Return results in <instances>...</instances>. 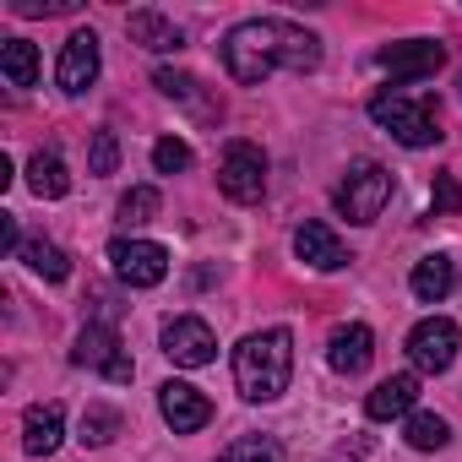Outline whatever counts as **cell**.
<instances>
[{
	"instance_id": "1f68e13d",
	"label": "cell",
	"mask_w": 462,
	"mask_h": 462,
	"mask_svg": "<svg viewBox=\"0 0 462 462\" xmlns=\"http://www.w3.org/2000/svg\"><path fill=\"white\" fill-rule=\"evenodd\" d=\"M457 88H462V77H457Z\"/></svg>"
},
{
	"instance_id": "52a82bcc",
	"label": "cell",
	"mask_w": 462,
	"mask_h": 462,
	"mask_svg": "<svg viewBox=\"0 0 462 462\" xmlns=\"http://www.w3.org/2000/svg\"><path fill=\"white\" fill-rule=\"evenodd\" d=\"M71 365L98 370V375H109V381H131V375H136V365H131V354L120 348V332H115L109 321H88V327L77 332Z\"/></svg>"
},
{
	"instance_id": "7402d4cb",
	"label": "cell",
	"mask_w": 462,
	"mask_h": 462,
	"mask_svg": "<svg viewBox=\"0 0 462 462\" xmlns=\"http://www.w3.org/2000/svg\"><path fill=\"white\" fill-rule=\"evenodd\" d=\"M23 262H28V273H39L44 283H66V278H71V256H66L55 240H28V245H23Z\"/></svg>"
},
{
	"instance_id": "5bb4252c",
	"label": "cell",
	"mask_w": 462,
	"mask_h": 462,
	"mask_svg": "<svg viewBox=\"0 0 462 462\" xmlns=\"http://www.w3.org/2000/svg\"><path fill=\"white\" fill-rule=\"evenodd\" d=\"M294 251H300V262L316 267V273H337V267H348V251H343V240L332 235V223H316V217L300 223Z\"/></svg>"
},
{
	"instance_id": "9a60e30c",
	"label": "cell",
	"mask_w": 462,
	"mask_h": 462,
	"mask_svg": "<svg viewBox=\"0 0 462 462\" xmlns=\"http://www.w3.org/2000/svg\"><path fill=\"white\" fill-rule=\"evenodd\" d=\"M60 435H66L60 402H33V408L23 413V451H28V457H50V451L60 446Z\"/></svg>"
},
{
	"instance_id": "f1b7e54d",
	"label": "cell",
	"mask_w": 462,
	"mask_h": 462,
	"mask_svg": "<svg viewBox=\"0 0 462 462\" xmlns=\"http://www.w3.org/2000/svg\"><path fill=\"white\" fill-rule=\"evenodd\" d=\"M430 201H435V212H462V185H457V174H435Z\"/></svg>"
},
{
	"instance_id": "4316f807",
	"label": "cell",
	"mask_w": 462,
	"mask_h": 462,
	"mask_svg": "<svg viewBox=\"0 0 462 462\" xmlns=\"http://www.w3.org/2000/svg\"><path fill=\"white\" fill-rule=\"evenodd\" d=\"M88 169H93V174H115V169H120V136H115V131H93Z\"/></svg>"
},
{
	"instance_id": "603a6c76",
	"label": "cell",
	"mask_w": 462,
	"mask_h": 462,
	"mask_svg": "<svg viewBox=\"0 0 462 462\" xmlns=\"http://www.w3.org/2000/svg\"><path fill=\"white\" fill-rule=\"evenodd\" d=\"M402 440H408L413 451H440V446L451 440V424H446L440 413H408V424H402Z\"/></svg>"
},
{
	"instance_id": "ffe728a7",
	"label": "cell",
	"mask_w": 462,
	"mask_h": 462,
	"mask_svg": "<svg viewBox=\"0 0 462 462\" xmlns=\"http://www.w3.org/2000/svg\"><path fill=\"white\" fill-rule=\"evenodd\" d=\"M0 77H6L12 88H33L39 82V50L28 39H6L0 44Z\"/></svg>"
},
{
	"instance_id": "2e32d148",
	"label": "cell",
	"mask_w": 462,
	"mask_h": 462,
	"mask_svg": "<svg viewBox=\"0 0 462 462\" xmlns=\"http://www.w3.org/2000/svg\"><path fill=\"white\" fill-rule=\"evenodd\" d=\"M413 402H419V375H386V381L365 397V413L386 424V419H408Z\"/></svg>"
},
{
	"instance_id": "277c9868",
	"label": "cell",
	"mask_w": 462,
	"mask_h": 462,
	"mask_svg": "<svg viewBox=\"0 0 462 462\" xmlns=\"http://www.w3.org/2000/svg\"><path fill=\"white\" fill-rule=\"evenodd\" d=\"M332 201H337V212H343L348 223H375L381 207L392 201V169L375 163V158H359V163L337 180Z\"/></svg>"
},
{
	"instance_id": "cb8c5ba5",
	"label": "cell",
	"mask_w": 462,
	"mask_h": 462,
	"mask_svg": "<svg viewBox=\"0 0 462 462\" xmlns=\"http://www.w3.org/2000/svg\"><path fill=\"white\" fill-rule=\"evenodd\" d=\"M217 462H283V446L273 435H240L217 451Z\"/></svg>"
},
{
	"instance_id": "7c38bea8",
	"label": "cell",
	"mask_w": 462,
	"mask_h": 462,
	"mask_svg": "<svg viewBox=\"0 0 462 462\" xmlns=\"http://www.w3.org/2000/svg\"><path fill=\"white\" fill-rule=\"evenodd\" d=\"M158 413H163V424H169L174 435H196V430H207L212 402H207L196 386H185V381H163V386H158Z\"/></svg>"
},
{
	"instance_id": "4dcf8cb0",
	"label": "cell",
	"mask_w": 462,
	"mask_h": 462,
	"mask_svg": "<svg viewBox=\"0 0 462 462\" xmlns=\"http://www.w3.org/2000/svg\"><path fill=\"white\" fill-rule=\"evenodd\" d=\"M23 235H17V217L12 212H0V251H6V256H23Z\"/></svg>"
},
{
	"instance_id": "e0dca14e",
	"label": "cell",
	"mask_w": 462,
	"mask_h": 462,
	"mask_svg": "<svg viewBox=\"0 0 462 462\" xmlns=\"http://www.w3.org/2000/svg\"><path fill=\"white\" fill-rule=\"evenodd\" d=\"M408 289H413V300H424V305H440V300L457 289V262H451V256H424V262H413V273H408Z\"/></svg>"
},
{
	"instance_id": "484cf974",
	"label": "cell",
	"mask_w": 462,
	"mask_h": 462,
	"mask_svg": "<svg viewBox=\"0 0 462 462\" xmlns=\"http://www.w3.org/2000/svg\"><path fill=\"white\" fill-rule=\"evenodd\" d=\"M158 207H163V196H158L152 185H131V190L120 196V223H125V228H142V223L158 217Z\"/></svg>"
},
{
	"instance_id": "8fae6325",
	"label": "cell",
	"mask_w": 462,
	"mask_h": 462,
	"mask_svg": "<svg viewBox=\"0 0 462 462\" xmlns=\"http://www.w3.org/2000/svg\"><path fill=\"white\" fill-rule=\"evenodd\" d=\"M163 354L174 365H185V370H201V365L217 359V337H212V327L201 316H169L163 321Z\"/></svg>"
},
{
	"instance_id": "44dd1931",
	"label": "cell",
	"mask_w": 462,
	"mask_h": 462,
	"mask_svg": "<svg viewBox=\"0 0 462 462\" xmlns=\"http://www.w3.org/2000/svg\"><path fill=\"white\" fill-rule=\"evenodd\" d=\"M152 88H158L163 98H174V104H190V109H201V115H217V104H207V98H201V82H196L190 71L158 66V71H152Z\"/></svg>"
},
{
	"instance_id": "5b68a950",
	"label": "cell",
	"mask_w": 462,
	"mask_h": 462,
	"mask_svg": "<svg viewBox=\"0 0 462 462\" xmlns=\"http://www.w3.org/2000/svg\"><path fill=\"white\" fill-rule=\"evenodd\" d=\"M217 190L240 207H256L267 196V152L256 142H228L217 158Z\"/></svg>"
},
{
	"instance_id": "7a4b0ae2",
	"label": "cell",
	"mask_w": 462,
	"mask_h": 462,
	"mask_svg": "<svg viewBox=\"0 0 462 462\" xmlns=\"http://www.w3.org/2000/svg\"><path fill=\"white\" fill-rule=\"evenodd\" d=\"M289 375H294V337H289V327L251 332L235 348V386H240L245 402H278L289 392Z\"/></svg>"
},
{
	"instance_id": "d6986e66",
	"label": "cell",
	"mask_w": 462,
	"mask_h": 462,
	"mask_svg": "<svg viewBox=\"0 0 462 462\" xmlns=\"http://www.w3.org/2000/svg\"><path fill=\"white\" fill-rule=\"evenodd\" d=\"M125 33H131V44H142V50H152V55H169V50L185 44V33H180L169 17H158V12H131V17H125Z\"/></svg>"
},
{
	"instance_id": "4fadbf2b",
	"label": "cell",
	"mask_w": 462,
	"mask_h": 462,
	"mask_svg": "<svg viewBox=\"0 0 462 462\" xmlns=\"http://www.w3.org/2000/svg\"><path fill=\"white\" fill-rule=\"evenodd\" d=\"M370 359H375V332H370L365 321H348V327L332 332V343H327V365H332L337 375H365Z\"/></svg>"
},
{
	"instance_id": "8992f818",
	"label": "cell",
	"mask_w": 462,
	"mask_h": 462,
	"mask_svg": "<svg viewBox=\"0 0 462 462\" xmlns=\"http://www.w3.org/2000/svg\"><path fill=\"white\" fill-rule=\"evenodd\" d=\"M109 267H115V278H120L125 289H158V283L169 278V251H163L158 240H131V235H120V240H109Z\"/></svg>"
},
{
	"instance_id": "ba28073f",
	"label": "cell",
	"mask_w": 462,
	"mask_h": 462,
	"mask_svg": "<svg viewBox=\"0 0 462 462\" xmlns=\"http://www.w3.org/2000/svg\"><path fill=\"white\" fill-rule=\"evenodd\" d=\"M457 348H462V332H457V321H446V316H430V321H419V327L408 332V359H413L419 375L451 370Z\"/></svg>"
},
{
	"instance_id": "9c48e42d",
	"label": "cell",
	"mask_w": 462,
	"mask_h": 462,
	"mask_svg": "<svg viewBox=\"0 0 462 462\" xmlns=\"http://www.w3.org/2000/svg\"><path fill=\"white\" fill-rule=\"evenodd\" d=\"M98 66H104V55H98V33H93V28H77V33L60 44V60H55V82H60V93L82 98V93L98 82Z\"/></svg>"
},
{
	"instance_id": "ac0fdd59",
	"label": "cell",
	"mask_w": 462,
	"mask_h": 462,
	"mask_svg": "<svg viewBox=\"0 0 462 462\" xmlns=\"http://www.w3.org/2000/svg\"><path fill=\"white\" fill-rule=\"evenodd\" d=\"M28 190H33L39 201H60V196L71 190V174H66V158H60L55 147H39V152L28 158Z\"/></svg>"
},
{
	"instance_id": "30bf717a",
	"label": "cell",
	"mask_w": 462,
	"mask_h": 462,
	"mask_svg": "<svg viewBox=\"0 0 462 462\" xmlns=\"http://www.w3.org/2000/svg\"><path fill=\"white\" fill-rule=\"evenodd\" d=\"M375 66L392 82H419V77H435L446 66V44H435V39H402V44L375 50Z\"/></svg>"
},
{
	"instance_id": "3957f363",
	"label": "cell",
	"mask_w": 462,
	"mask_h": 462,
	"mask_svg": "<svg viewBox=\"0 0 462 462\" xmlns=\"http://www.w3.org/2000/svg\"><path fill=\"white\" fill-rule=\"evenodd\" d=\"M370 120H375L386 136H397L402 147H435V142L446 136L435 98H413V93H397V88L370 98Z\"/></svg>"
},
{
	"instance_id": "f546056e",
	"label": "cell",
	"mask_w": 462,
	"mask_h": 462,
	"mask_svg": "<svg viewBox=\"0 0 462 462\" xmlns=\"http://www.w3.org/2000/svg\"><path fill=\"white\" fill-rule=\"evenodd\" d=\"M71 12V0H17V17H60Z\"/></svg>"
},
{
	"instance_id": "83f0119b",
	"label": "cell",
	"mask_w": 462,
	"mask_h": 462,
	"mask_svg": "<svg viewBox=\"0 0 462 462\" xmlns=\"http://www.w3.org/2000/svg\"><path fill=\"white\" fill-rule=\"evenodd\" d=\"M152 169H158V174H180V169H190V147H185L180 136L152 142Z\"/></svg>"
},
{
	"instance_id": "d4e9b609",
	"label": "cell",
	"mask_w": 462,
	"mask_h": 462,
	"mask_svg": "<svg viewBox=\"0 0 462 462\" xmlns=\"http://www.w3.org/2000/svg\"><path fill=\"white\" fill-rule=\"evenodd\" d=\"M115 435H120V408L88 402V408H82V446H109Z\"/></svg>"
},
{
	"instance_id": "6da1fadb",
	"label": "cell",
	"mask_w": 462,
	"mask_h": 462,
	"mask_svg": "<svg viewBox=\"0 0 462 462\" xmlns=\"http://www.w3.org/2000/svg\"><path fill=\"white\" fill-rule=\"evenodd\" d=\"M223 66L240 88H262L273 71H316L321 66V39L300 23L283 17H245L223 33Z\"/></svg>"
}]
</instances>
